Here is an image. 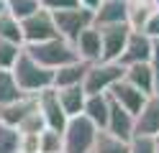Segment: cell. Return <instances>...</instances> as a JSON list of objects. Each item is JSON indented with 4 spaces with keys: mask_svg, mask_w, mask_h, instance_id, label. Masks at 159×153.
<instances>
[{
    "mask_svg": "<svg viewBox=\"0 0 159 153\" xmlns=\"http://www.w3.org/2000/svg\"><path fill=\"white\" fill-rule=\"evenodd\" d=\"M11 71L16 77L18 89H21L23 95H28V97H36L39 92L54 87V69H46L44 64H39L26 49H23V54L18 56L16 66Z\"/></svg>",
    "mask_w": 159,
    "mask_h": 153,
    "instance_id": "cell-1",
    "label": "cell"
},
{
    "mask_svg": "<svg viewBox=\"0 0 159 153\" xmlns=\"http://www.w3.org/2000/svg\"><path fill=\"white\" fill-rule=\"evenodd\" d=\"M26 51L31 54L39 64H44L46 69H59L64 64H72V61H80V54L72 41H67L62 36L57 38H49V41H41V44H31L26 46Z\"/></svg>",
    "mask_w": 159,
    "mask_h": 153,
    "instance_id": "cell-2",
    "label": "cell"
},
{
    "mask_svg": "<svg viewBox=\"0 0 159 153\" xmlns=\"http://www.w3.org/2000/svg\"><path fill=\"white\" fill-rule=\"evenodd\" d=\"M98 130H100V128H98L90 117H85V115L69 117L64 130H62L64 153H93Z\"/></svg>",
    "mask_w": 159,
    "mask_h": 153,
    "instance_id": "cell-3",
    "label": "cell"
},
{
    "mask_svg": "<svg viewBox=\"0 0 159 153\" xmlns=\"http://www.w3.org/2000/svg\"><path fill=\"white\" fill-rule=\"evenodd\" d=\"M126 74V66L121 61H93L87 64L85 71V79H82V87L87 95H100V92H111V87L116 82H121Z\"/></svg>",
    "mask_w": 159,
    "mask_h": 153,
    "instance_id": "cell-4",
    "label": "cell"
},
{
    "mask_svg": "<svg viewBox=\"0 0 159 153\" xmlns=\"http://www.w3.org/2000/svg\"><path fill=\"white\" fill-rule=\"evenodd\" d=\"M52 15H54L59 36L67 38V41H75L85 28H90L95 23V13L90 8H85V5L69 8V10H57V13H52Z\"/></svg>",
    "mask_w": 159,
    "mask_h": 153,
    "instance_id": "cell-5",
    "label": "cell"
},
{
    "mask_svg": "<svg viewBox=\"0 0 159 153\" xmlns=\"http://www.w3.org/2000/svg\"><path fill=\"white\" fill-rule=\"evenodd\" d=\"M21 31H23V44L31 46V44H41V41H49V38H57L59 31H57V23H54V15L49 10H36L34 15H28L21 20Z\"/></svg>",
    "mask_w": 159,
    "mask_h": 153,
    "instance_id": "cell-6",
    "label": "cell"
},
{
    "mask_svg": "<svg viewBox=\"0 0 159 153\" xmlns=\"http://www.w3.org/2000/svg\"><path fill=\"white\" fill-rule=\"evenodd\" d=\"M36 105H39V110H41V115H44L46 128H54V130H59V133L64 130L69 115L64 112L62 102H59L57 87H49V89H44V92H39V95H36Z\"/></svg>",
    "mask_w": 159,
    "mask_h": 153,
    "instance_id": "cell-7",
    "label": "cell"
},
{
    "mask_svg": "<svg viewBox=\"0 0 159 153\" xmlns=\"http://www.w3.org/2000/svg\"><path fill=\"white\" fill-rule=\"evenodd\" d=\"M103 41V61H118L126 49V41L131 36L128 23H113V26H98Z\"/></svg>",
    "mask_w": 159,
    "mask_h": 153,
    "instance_id": "cell-8",
    "label": "cell"
},
{
    "mask_svg": "<svg viewBox=\"0 0 159 153\" xmlns=\"http://www.w3.org/2000/svg\"><path fill=\"white\" fill-rule=\"evenodd\" d=\"M108 95H111V97H113L121 107H126L134 117L144 110V105L149 102V95H144V92L139 89V87H134L131 82H126V79L116 82V84L111 87V92H108Z\"/></svg>",
    "mask_w": 159,
    "mask_h": 153,
    "instance_id": "cell-9",
    "label": "cell"
},
{
    "mask_svg": "<svg viewBox=\"0 0 159 153\" xmlns=\"http://www.w3.org/2000/svg\"><path fill=\"white\" fill-rule=\"evenodd\" d=\"M108 133H113V135L123 138V140H134L136 135V117L128 112L126 107H121L118 102L111 97V112H108V125L103 128Z\"/></svg>",
    "mask_w": 159,
    "mask_h": 153,
    "instance_id": "cell-10",
    "label": "cell"
},
{
    "mask_svg": "<svg viewBox=\"0 0 159 153\" xmlns=\"http://www.w3.org/2000/svg\"><path fill=\"white\" fill-rule=\"evenodd\" d=\"M152 46H154V38H149L144 31H134L131 28V36L126 41V49L121 54V64L128 66V64H139V61H149L152 59Z\"/></svg>",
    "mask_w": 159,
    "mask_h": 153,
    "instance_id": "cell-11",
    "label": "cell"
},
{
    "mask_svg": "<svg viewBox=\"0 0 159 153\" xmlns=\"http://www.w3.org/2000/svg\"><path fill=\"white\" fill-rule=\"evenodd\" d=\"M75 49L82 61H87V64H93V61H100L103 59V41H100V28H98L95 23L90 28H85L82 33H80L75 41Z\"/></svg>",
    "mask_w": 159,
    "mask_h": 153,
    "instance_id": "cell-12",
    "label": "cell"
},
{
    "mask_svg": "<svg viewBox=\"0 0 159 153\" xmlns=\"http://www.w3.org/2000/svg\"><path fill=\"white\" fill-rule=\"evenodd\" d=\"M95 26L128 23V0H100L95 10Z\"/></svg>",
    "mask_w": 159,
    "mask_h": 153,
    "instance_id": "cell-13",
    "label": "cell"
},
{
    "mask_svg": "<svg viewBox=\"0 0 159 153\" xmlns=\"http://www.w3.org/2000/svg\"><path fill=\"white\" fill-rule=\"evenodd\" d=\"M34 107H36V97L23 95V97H18V100H13V102H8V105L0 107V122H3V125H11V128H18Z\"/></svg>",
    "mask_w": 159,
    "mask_h": 153,
    "instance_id": "cell-14",
    "label": "cell"
},
{
    "mask_svg": "<svg viewBox=\"0 0 159 153\" xmlns=\"http://www.w3.org/2000/svg\"><path fill=\"white\" fill-rule=\"evenodd\" d=\"M136 135H159V95H152L136 115Z\"/></svg>",
    "mask_w": 159,
    "mask_h": 153,
    "instance_id": "cell-15",
    "label": "cell"
},
{
    "mask_svg": "<svg viewBox=\"0 0 159 153\" xmlns=\"http://www.w3.org/2000/svg\"><path fill=\"white\" fill-rule=\"evenodd\" d=\"M126 82H131L134 87H139L144 95H157V87H154V71H152V64L149 61H139V64H128L126 66V74H123Z\"/></svg>",
    "mask_w": 159,
    "mask_h": 153,
    "instance_id": "cell-16",
    "label": "cell"
},
{
    "mask_svg": "<svg viewBox=\"0 0 159 153\" xmlns=\"http://www.w3.org/2000/svg\"><path fill=\"white\" fill-rule=\"evenodd\" d=\"M108 112H111V95H108V92H100V95H87L85 107H82V115L90 117L100 130L108 125Z\"/></svg>",
    "mask_w": 159,
    "mask_h": 153,
    "instance_id": "cell-17",
    "label": "cell"
},
{
    "mask_svg": "<svg viewBox=\"0 0 159 153\" xmlns=\"http://www.w3.org/2000/svg\"><path fill=\"white\" fill-rule=\"evenodd\" d=\"M57 95L59 102L69 117L75 115H82V107H85V100H87V92L82 84H69V87H57Z\"/></svg>",
    "mask_w": 159,
    "mask_h": 153,
    "instance_id": "cell-18",
    "label": "cell"
},
{
    "mask_svg": "<svg viewBox=\"0 0 159 153\" xmlns=\"http://www.w3.org/2000/svg\"><path fill=\"white\" fill-rule=\"evenodd\" d=\"M87 71V61H72V64H64L54 71V87H69V84H82Z\"/></svg>",
    "mask_w": 159,
    "mask_h": 153,
    "instance_id": "cell-19",
    "label": "cell"
},
{
    "mask_svg": "<svg viewBox=\"0 0 159 153\" xmlns=\"http://www.w3.org/2000/svg\"><path fill=\"white\" fill-rule=\"evenodd\" d=\"M93 153H131V140H123L108 130H98Z\"/></svg>",
    "mask_w": 159,
    "mask_h": 153,
    "instance_id": "cell-20",
    "label": "cell"
},
{
    "mask_svg": "<svg viewBox=\"0 0 159 153\" xmlns=\"http://www.w3.org/2000/svg\"><path fill=\"white\" fill-rule=\"evenodd\" d=\"M159 5L154 0H128V26L134 31H141L144 23L149 20V15L154 13Z\"/></svg>",
    "mask_w": 159,
    "mask_h": 153,
    "instance_id": "cell-21",
    "label": "cell"
},
{
    "mask_svg": "<svg viewBox=\"0 0 159 153\" xmlns=\"http://www.w3.org/2000/svg\"><path fill=\"white\" fill-rule=\"evenodd\" d=\"M0 38L3 41H16V44H23V31H21V20L16 15H11L5 10V13H0ZM26 46V44H23Z\"/></svg>",
    "mask_w": 159,
    "mask_h": 153,
    "instance_id": "cell-22",
    "label": "cell"
},
{
    "mask_svg": "<svg viewBox=\"0 0 159 153\" xmlns=\"http://www.w3.org/2000/svg\"><path fill=\"white\" fill-rule=\"evenodd\" d=\"M18 97H23V92L18 89L16 84V77L11 69H0V107L8 105V102H13Z\"/></svg>",
    "mask_w": 159,
    "mask_h": 153,
    "instance_id": "cell-23",
    "label": "cell"
},
{
    "mask_svg": "<svg viewBox=\"0 0 159 153\" xmlns=\"http://www.w3.org/2000/svg\"><path fill=\"white\" fill-rule=\"evenodd\" d=\"M39 153H64L62 133L54 128H44L39 133Z\"/></svg>",
    "mask_w": 159,
    "mask_h": 153,
    "instance_id": "cell-24",
    "label": "cell"
},
{
    "mask_svg": "<svg viewBox=\"0 0 159 153\" xmlns=\"http://www.w3.org/2000/svg\"><path fill=\"white\" fill-rule=\"evenodd\" d=\"M23 44H16V41H3L0 38V69H13L18 56L23 54Z\"/></svg>",
    "mask_w": 159,
    "mask_h": 153,
    "instance_id": "cell-25",
    "label": "cell"
},
{
    "mask_svg": "<svg viewBox=\"0 0 159 153\" xmlns=\"http://www.w3.org/2000/svg\"><path fill=\"white\" fill-rule=\"evenodd\" d=\"M5 10L18 20L34 15L36 10H41V0H5Z\"/></svg>",
    "mask_w": 159,
    "mask_h": 153,
    "instance_id": "cell-26",
    "label": "cell"
},
{
    "mask_svg": "<svg viewBox=\"0 0 159 153\" xmlns=\"http://www.w3.org/2000/svg\"><path fill=\"white\" fill-rule=\"evenodd\" d=\"M21 151V133L18 128L0 122V153H18Z\"/></svg>",
    "mask_w": 159,
    "mask_h": 153,
    "instance_id": "cell-27",
    "label": "cell"
},
{
    "mask_svg": "<svg viewBox=\"0 0 159 153\" xmlns=\"http://www.w3.org/2000/svg\"><path fill=\"white\" fill-rule=\"evenodd\" d=\"M46 128V122H44V115H41V110H39V105L26 115V120L18 125V133H41Z\"/></svg>",
    "mask_w": 159,
    "mask_h": 153,
    "instance_id": "cell-28",
    "label": "cell"
},
{
    "mask_svg": "<svg viewBox=\"0 0 159 153\" xmlns=\"http://www.w3.org/2000/svg\"><path fill=\"white\" fill-rule=\"evenodd\" d=\"M131 153H157L154 138H152V135H134V140H131Z\"/></svg>",
    "mask_w": 159,
    "mask_h": 153,
    "instance_id": "cell-29",
    "label": "cell"
},
{
    "mask_svg": "<svg viewBox=\"0 0 159 153\" xmlns=\"http://www.w3.org/2000/svg\"><path fill=\"white\" fill-rule=\"evenodd\" d=\"M41 8L49 10V13H57V10L80 8V0H41Z\"/></svg>",
    "mask_w": 159,
    "mask_h": 153,
    "instance_id": "cell-30",
    "label": "cell"
},
{
    "mask_svg": "<svg viewBox=\"0 0 159 153\" xmlns=\"http://www.w3.org/2000/svg\"><path fill=\"white\" fill-rule=\"evenodd\" d=\"M21 153H39V133H21Z\"/></svg>",
    "mask_w": 159,
    "mask_h": 153,
    "instance_id": "cell-31",
    "label": "cell"
},
{
    "mask_svg": "<svg viewBox=\"0 0 159 153\" xmlns=\"http://www.w3.org/2000/svg\"><path fill=\"white\" fill-rule=\"evenodd\" d=\"M141 31H144L149 38H159V8L154 10L152 15H149V20L144 23V28H141Z\"/></svg>",
    "mask_w": 159,
    "mask_h": 153,
    "instance_id": "cell-32",
    "label": "cell"
},
{
    "mask_svg": "<svg viewBox=\"0 0 159 153\" xmlns=\"http://www.w3.org/2000/svg\"><path fill=\"white\" fill-rule=\"evenodd\" d=\"M152 71H154V87H157V95H159V38H154V46H152Z\"/></svg>",
    "mask_w": 159,
    "mask_h": 153,
    "instance_id": "cell-33",
    "label": "cell"
},
{
    "mask_svg": "<svg viewBox=\"0 0 159 153\" xmlns=\"http://www.w3.org/2000/svg\"><path fill=\"white\" fill-rule=\"evenodd\" d=\"M80 5H85V8H90V10H95L98 5H100V0H80Z\"/></svg>",
    "mask_w": 159,
    "mask_h": 153,
    "instance_id": "cell-34",
    "label": "cell"
},
{
    "mask_svg": "<svg viewBox=\"0 0 159 153\" xmlns=\"http://www.w3.org/2000/svg\"><path fill=\"white\" fill-rule=\"evenodd\" d=\"M154 148H157V153H159V135H154Z\"/></svg>",
    "mask_w": 159,
    "mask_h": 153,
    "instance_id": "cell-35",
    "label": "cell"
},
{
    "mask_svg": "<svg viewBox=\"0 0 159 153\" xmlns=\"http://www.w3.org/2000/svg\"><path fill=\"white\" fill-rule=\"evenodd\" d=\"M0 13H5V0H0Z\"/></svg>",
    "mask_w": 159,
    "mask_h": 153,
    "instance_id": "cell-36",
    "label": "cell"
},
{
    "mask_svg": "<svg viewBox=\"0 0 159 153\" xmlns=\"http://www.w3.org/2000/svg\"><path fill=\"white\" fill-rule=\"evenodd\" d=\"M154 3H157V5H159V0H154Z\"/></svg>",
    "mask_w": 159,
    "mask_h": 153,
    "instance_id": "cell-37",
    "label": "cell"
},
{
    "mask_svg": "<svg viewBox=\"0 0 159 153\" xmlns=\"http://www.w3.org/2000/svg\"><path fill=\"white\" fill-rule=\"evenodd\" d=\"M18 153H21V151H18Z\"/></svg>",
    "mask_w": 159,
    "mask_h": 153,
    "instance_id": "cell-38",
    "label": "cell"
}]
</instances>
